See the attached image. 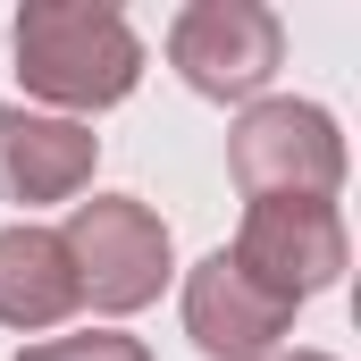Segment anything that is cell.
Instances as JSON below:
<instances>
[{
    "label": "cell",
    "instance_id": "cell-1",
    "mask_svg": "<svg viewBox=\"0 0 361 361\" xmlns=\"http://www.w3.org/2000/svg\"><path fill=\"white\" fill-rule=\"evenodd\" d=\"M17 85L51 118L118 109L143 85V42L109 0H25L17 8Z\"/></svg>",
    "mask_w": 361,
    "mask_h": 361
},
{
    "label": "cell",
    "instance_id": "cell-2",
    "mask_svg": "<svg viewBox=\"0 0 361 361\" xmlns=\"http://www.w3.org/2000/svg\"><path fill=\"white\" fill-rule=\"evenodd\" d=\"M68 269H76V302L126 319L143 302H160V286L177 269L169 252V219L143 202V193H92V202H68Z\"/></svg>",
    "mask_w": 361,
    "mask_h": 361
},
{
    "label": "cell",
    "instance_id": "cell-3",
    "mask_svg": "<svg viewBox=\"0 0 361 361\" xmlns=\"http://www.w3.org/2000/svg\"><path fill=\"white\" fill-rule=\"evenodd\" d=\"M227 169L244 185V202H336L345 135L319 101L261 92V101H244V118L227 135Z\"/></svg>",
    "mask_w": 361,
    "mask_h": 361
},
{
    "label": "cell",
    "instance_id": "cell-4",
    "mask_svg": "<svg viewBox=\"0 0 361 361\" xmlns=\"http://www.w3.org/2000/svg\"><path fill=\"white\" fill-rule=\"evenodd\" d=\"M169 68L202 101H261L286 68V25L261 0H193L169 25Z\"/></svg>",
    "mask_w": 361,
    "mask_h": 361
},
{
    "label": "cell",
    "instance_id": "cell-5",
    "mask_svg": "<svg viewBox=\"0 0 361 361\" xmlns=\"http://www.w3.org/2000/svg\"><path fill=\"white\" fill-rule=\"evenodd\" d=\"M227 261L252 277V286H269L277 302L302 311L311 294H328L345 277L353 244H345L336 202H244V227H235Z\"/></svg>",
    "mask_w": 361,
    "mask_h": 361
},
{
    "label": "cell",
    "instance_id": "cell-6",
    "mask_svg": "<svg viewBox=\"0 0 361 361\" xmlns=\"http://www.w3.org/2000/svg\"><path fill=\"white\" fill-rule=\"evenodd\" d=\"M286 328H294V302L252 286L227 252L185 269V336H193L202 361H261V353L286 345Z\"/></svg>",
    "mask_w": 361,
    "mask_h": 361
},
{
    "label": "cell",
    "instance_id": "cell-7",
    "mask_svg": "<svg viewBox=\"0 0 361 361\" xmlns=\"http://www.w3.org/2000/svg\"><path fill=\"white\" fill-rule=\"evenodd\" d=\"M92 160H101V135L85 118H51L34 101L0 109V202H17V210L76 202L92 185Z\"/></svg>",
    "mask_w": 361,
    "mask_h": 361
},
{
    "label": "cell",
    "instance_id": "cell-8",
    "mask_svg": "<svg viewBox=\"0 0 361 361\" xmlns=\"http://www.w3.org/2000/svg\"><path fill=\"white\" fill-rule=\"evenodd\" d=\"M68 311H76V269H68L59 227H34V219L0 227V328L42 336Z\"/></svg>",
    "mask_w": 361,
    "mask_h": 361
},
{
    "label": "cell",
    "instance_id": "cell-9",
    "mask_svg": "<svg viewBox=\"0 0 361 361\" xmlns=\"http://www.w3.org/2000/svg\"><path fill=\"white\" fill-rule=\"evenodd\" d=\"M17 361H152L135 336H118V328H85V336H42V345H25Z\"/></svg>",
    "mask_w": 361,
    "mask_h": 361
},
{
    "label": "cell",
    "instance_id": "cell-10",
    "mask_svg": "<svg viewBox=\"0 0 361 361\" xmlns=\"http://www.w3.org/2000/svg\"><path fill=\"white\" fill-rule=\"evenodd\" d=\"M261 361H336V353H311V345H277V353H261Z\"/></svg>",
    "mask_w": 361,
    "mask_h": 361
}]
</instances>
